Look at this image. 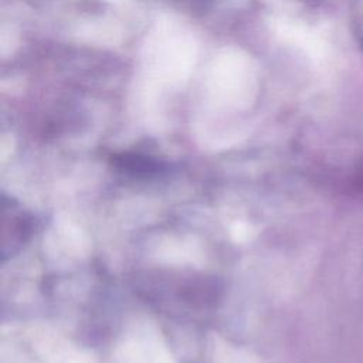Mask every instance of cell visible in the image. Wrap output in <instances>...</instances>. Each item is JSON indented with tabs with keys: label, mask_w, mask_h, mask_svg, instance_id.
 Listing matches in <instances>:
<instances>
[{
	"label": "cell",
	"mask_w": 363,
	"mask_h": 363,
	"mask_svg": "<svg viewBox=\"0 0 363 363\" xmlns=\"http://www.w3.org/2000/svg\"><path fill=\"white\" fill-rule=\"evenodd\" d=\"M113 166L130 176H156L164 172V164L139 153H122L113 157Z\"/></svg>",
	"instance_id": "cell-1"
}]
</instances>
